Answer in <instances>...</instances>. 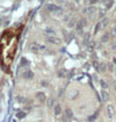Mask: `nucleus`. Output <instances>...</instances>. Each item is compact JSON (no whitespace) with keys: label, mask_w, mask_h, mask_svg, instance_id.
<instances>
[{"label":"nucleus","mask_w":116,"mask_h":122,"mask_svg":"<svg viewBox=\"0 0 116 122\" xmlns=\"http://www.w3.org/2000/svg\"><path fill=\"white\" fill-rule=\"evenodd\" d=\"M47 42L48 43H50V44H53V46H60L62 44V40L59 37H57V36H52V35H49V36H47Z\"/></svg>","instance_id":"3"},{"label":"nucleus","mask_w":116,"mask_h":122,"mask_svg":"<svg viewBox=\"0 0 116 122\" xmlns=\"http://www.w3.org/2000/svg\"><path fill=\"white\" fill-rule=\"evenodd\" d=\"M111 49H113V50H116V41L111 44Z\"/></svg>","instance_id":"28"},{"label":"nucleus","mask_w":116,"mask_h":122,"mask_svg":"<svg viewBox=\"0 0 116 122\" xmlns=\"http://www.w3.org/2000/svg\"><path fill=\"white\" fill-rule=\"evenodd\" d=\"M45 33H47L48 35H52V36H55V34H56V31H55L53 29H50V28L47 29V30H45Z\"/></svg>","instance_id":"21"},{"label":"nucleus","mask_w":116,"mask_h":122,"mask_svg":"<svg viewBox=\"0 0 116 122\" xmlns=\"http://www.w3.org/2000/svg\"><path fill=\"white\" fill-rule=\"evenodd\" d=\"M65 116H66L68 119H72V117H73V113H72V111H71L70 108H66V111H65Z\"/></svg>","instance_id":"14"},{"label":"nucleus","mask_w":116,"mask_h":122,"mask_svg":"<svg viewBox=\"0 0 116 122\" xmlns=\"http://www.w3.org/2000/svg\"><path fill=\"white\" fill-rule=\"evenodd\" d=\"M82 28H84V26H82V25H81V22L79 21V22L77 23V30H78V31H81V30H82Z\"/></svg>","instance_id":"24"},{"label":"nucleus","mask_w":116,"mask_h":122,"mask_svg":"<svg viewBox=\"0 0 116 122\" xmlns=\"http://www.w3.org/2000/svg\"><path fill=\"white\" fill-rule=\"evenodd\" d=\"M21 65L22 66H28L29 65L28 61H27L26 58H22V59H21Z\"/></svg>","instance_id":"23"},{"label":"nucleus","mask_w":116,"mask_h":122,"mask_svg":"<svg viewBox=\"0 0 116 122\" xmlns=\"http://www.w3.org/2000/svg\"><path fill=\"white\" fill-rule=\"evenodd\" d=\"M1 22H2V19H0V26H1Z\"/></svg>","instance_id":"32"},{"label":"nucleus","mask_w":116,"mask_h":122,"mask_svg":"<svg viewBox=\"0 0 116 122\" xmlns=\"http://www.w3.org/2000/svg\"><path fill=\"white\" fill-rule=\"evenodd\" d=\"M113 86H114V90H116V80H114V83H113Z\"/></svg>","instance_id":"30"},{"label":"nucleus","mask_w":116,"mask_h":122,"mask_svg":"<svg viewBox=\"0 0 116 122\" xmlns=\"http://www.w3.org/2000/svg\"><path fill=\"white\" fill-rule=\"evenodd\" d=\"M106 12H107L106 8H102V10H99V18L103 19V18H105V15H106Z\"/></svg>","instance_id":"16"},{"label":"nucleus","mask_w":116,"mask_h":122,"mask_svg":"<svg viewBox=\"0 0 116 122\" xmlns=\"http://www.w3.org/2000/svg\"><path fill=\"white\" fill-rule=\"evenodd\" d=\"M113 5H114V0H108L106 4V10H109V8H111L113 7Z\"/></svg>","instance_id":"17"},{"label":"nucleus","mask_w":116,"mask_h":122,"mask_svg":"<svg viewBox=\"0 0 116 122\" xmlns=\"http://www.w3.org/2000/svg\"><path fill=\"white\" fill-rule=\"evenodd\" d=\"M95 12H97V8H95L94 6H88L86 10H84V13H85V14H87V15H93Z\"/></svg>","instance_id":"6"},{"label":"nucleus","mask_w":116,"mask_h":122,"mask_svg":"<svg viewBox=\"0 0 116 122\" xmlns=\"http://www.w3.org/2000/svg\"><path fill=\"white\" fill-rule=\"evenodd\" d=\"M26 114H27L26 112H19L18 114H16V117H18V119H20V120H21V119H24Z\"/></svg>","instance_id":"18"},{"label":"nucleus","mask_w":116,"mask_h":122,"mask_svg":"<svg viewBox=\"0 0 116 122\" xmlns=\"http://www.w3.org/2000/svg\"><path fill=\"white\" fill-rule=\"evenodd\" d=\"M74 25H76V20H74V19H71L70 21H68V28L73 27Z\"/></svg>","instance_id":"20"},{"label":"nucleus","mask_w":116,"mask_h":122,"mask_svg":"<svg viewBox=\"0 0 116 122\" xmlns=\"http://www.w3.org/2000/svg\"><path fill=\"white\" fill-rule=\"evenodd\" d=\"M113 64L116 66V57H114V58H113Z\"/></svg>","instance_id":"29"},{"label":"nucleus","mask_w":116,"mask_h":122,"mask_svg":"<svg viewBox=\"0 0 116 122\" xmlns=\"http://www.w3.org/2000/svg\"><path fill=\"white\" fill-rule=\"evenodd\" d=\"M100 83H101V86L103 87V90L108 87V84H107V81L105 80V79H101V80H100Z\"/></svg>","instance_id":"22"},{"label":"nucleus","mask_w":116,"mask_h":122,"mask_svg":"<svg viewBox=\"0 0 116 122\" xmlns=\"http://www.w3.org/2000/svg\"><path fill=\"white\" fill-rule=\"evenodd\" d=\"M99 25H100V29H103L108 25V19H102L99 22Z\"/></svg>","instance_id":"13"},{"label":"nucleus","mask_w":116,"mask_h":122,"mask_svg":"<svg viewBox=\"0 0 116 122\" xmlns=\"http://www.w3.org/2000/svg\"><path fill=\"white\" fill-rule=\"evenodd\" d=\"M53 111H55V115L56 116L60 115V113H62V106L60 105H55L53 106Z\"/></svg>","instance_id":"10"},{"label":"nucleus","mask_w":116,"mask_h":122,"mask_svg":"<svg viewBox=\"0 0 116 122\" xmlns=\"http://www.w3.org/2000/svg\"><path fill=\"white\" fill-rule=\"evenodd\" d=\"M99 30H100V25H99V23H97V26H95V28H94V34H97Z\"/></svg>","instance_id":"26"},{"label":"nucleus","mask_w":116,"mask_h":122,"mask_svg":"<svg viewBox=\"0 0 116 122\" xmlns=\"http://www.w3.org/2000/svg\"><path fill=\"white\" fill-rule=\"evenodd\" d=\"M89 40H91V35H89V33H86L85 36H84V43H85V44H88V43H89Z\"/></svg>","instance_id":"15"},{"label":"nucleus","mask_w":116,"mask_h":122,"mask_svg":"<svg viewBox=\"0 0 116 122\" xmlns=\"http://www.w3.org/2000/svg\"><path fill=\"white\" fill-rule=\"evenodd\" d=\"M29 49H30V51L34 52V54H39V52L44 51L47 48H45V46L39 44V43H37V42H33V43L29 46Z\"/></svg>","instance_id":"2"},{"label":"nucleus","mask_w":116,"mask_h":122,"mask_svg":"<svg viewBox=\"0 0 116 122\" xmlns=\"http://www.w3.org/2000/svg\"><path fill=\"white\" fill-rule=\"evenodd\" d=\"M101 97H102V100H103V101L109 100V93L107 92L106 90H102V91H101Z\"/></svg>","instance_id":"11"},{"label":"nucleus","mask_w":116,"mask_h":122,"mask_svg":"<svg viewBox=\"0 0 116 122\" xmlns=\"http://www.w3.org/2000/svg\"><path fill=\"white\" fill-rule=\"evenodd\" d=\"M34 77V72L31 71V70H26V71H23V73H22V78L23 79H31Z\"/></svg>","instance_id":"5"},{"label":"nucleus","mask_w":116,"mask_h":122,"mask_svg":"<svg viewBox=\"0 0 116 122\" xmlns=\"http://www.w3.org/2000/svg\"><path fill=\"white\" fill-rule=\"evenodd\" d=\"M18 101H19V102H22V103H26V102H27L26 98H21V97H18Z\"/></svg>","instance_id":"25"},{"label":"nucleus","mask_w":116,"mask_h":122,"mask_svg":"<svg viewBox=\"0 0 116 122\" xmlns=\"http://www.w3.org/2000/svg\"><path fill=\"white\" fill-rule=\"evenodd\" d=\"M53 103H55V99L50 98V99L48 100V107L49 108H52V107H53Z\"/></svg>","instance_id":"19"},{"label":"nucleus","mask_w":116,"mask_h":122,"mask_svg":"<svg viewBox=\"0 0 116 122\" xmlns=\"http://www.w3.org/2000/svg\"><path fill=\"white\" fill-rule=\"evenodd\" d=\"M114 73H115V76H116V66L114 67Z\"/></svg>","instance_id":"31"},{"label":"nucleus","mask_w":116,"mask_h":122,"mask_svg":"<svg viewBox=\"0 0 116 122\" xmlns=\"http://www.w3.org/2000/svg\"><path fill=\"white\" fill-rule=\"evenodd\" d=\"M106 111H107L108 117H109V119H113L114 115H115V108H114V106H113V105H108L107 108H106Z\"/></svg>","instance_id":"4"},{"label":"nucleus","mask_w":116,"mask_h":122,"mask_svg":"<svg viewBox=\"0 0 116 122\" xmlns=\"http://www.w3.org/2000/svg\"><path fill=\"white\" fill-rule=\"evenodd\" d=\"M47 10L51 13V14H53L55 16H62L63 14H64V10L62 7H59L57 5H53V4H49L47 5Z\"/></svg>","instance_id":"1"},{"label":"nucleus","mask_w":116,"mask_h":122,"mask_svg":"<svg viewBox=\"0 0 116 122\" xmlns=\"http://www.w3.org/2000/svg\"><path fill=\"white\" fill-rule=\"evenodd\" d=\"M102 1H108V0H102Z\"/></svg>","instance_id":"33"},{"label":"nucleus","mask_w":116,"mask_h":122,"mask_svg":"<svg viewBox=\"0 0 116 122\" xmlns=\"http://www.w3.org/2000/svg\"><path fill=\"white\" fill-rule=\"evenodd\" d=\"M68 71L65 70V69H62V70L58 71V77H60V78H65V77H68Z\"/></svg>","instance_id":"8"},{"label":"nucleus","mask_w":116,"mask_h":122,"mask_svg":"<svg viewBox=\"0 0 116 122\" xmlns=\"http://www.w3.org/2000/svg\"><path fill=\"white\" fill-rule=\"evenodd\" d=\"M109 38H110L109 33H106V34H103V35L101 36V42H102V43H107V42H109Z\"/></svg>","instance_id":"12"},{"label":"nucleus","mask_w":116,"mask_h":122,"mask_svg":"<svg viewBox=\"0 0 116 122\" xmlns=\"http://www.w3.org/2000/svg\"><path fill=\"white\" fill-rule=\"evenodd\" d=\"M36 99L39 100V102H44L47 100V97H45L44 92H37L36 93Z\"/></svg>","instance_id":"7"},{"label":"nucleus","mask_w":116,"mask_h":122,"mask_svg":"<svg viewBox=\"0 0 116 122\" xmlns=\"http://www.w3.org/2000/svg\"><path fill=\"white\" fill-rule=\"evenodd\" d=\"M111 34H113L114 36H116V26L113 27V29H111Z\"/></svg>","instance_id":"27"},{"label":"nucleus","mask_w":116,"mask_h":122,"mask_svg":"<svg viewBox=\"0 0 116 122\" xmlns=\"http://www.w3.org/2000/svg\"><path fill=\"white\" fill-rule=\"evenodd\" d=\"M97 70H99L100 72H102V73H103V72H106L107 71V64L106 63H103V62H102V63H100L99 66H97Z\"/></svg>","instance_id":"9"}]
</instances>
